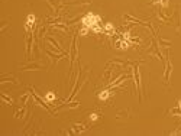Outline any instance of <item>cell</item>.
Returning <instances> with one entry per match:
<instances>
[{"label":"cell","mask_w":181,"mask_h":136,"mask_svg":"<svg viewBox=\"0 0 181 136\" xmlns=\"http://www.w3.org/2000/svg\"><path fill=\"white\" fill-rule=\"evenodd\" d=\"M100 22V18L96 16V15H93V13H89V15H85L84 19H83V23H84L85 28H93L96 32H99L100 29L97 28V23Z\"/></svg>","instance_id":"cell-1"},{"label":"cell","mask_w":181,"mask_h":136,"mask_svg":"<svg viewBox=\"0 0 181 136\" xmlns=\"http://www.w3.org/2000/svg\"><path fill=\"white\" fill-rule=\"evenodd\" d=\"M33 23H35V16H33V15H29V16L26 18V23H25L26 31H31V28L33 26Z\"/></svg>","instance_id":"cell-2"},{"label":"cell","mask_w":181,"mask_h":136,"mask_svg":"<svg viewBox=\"0 0 181 136\" xmlns=\"http://www.w3.org/2000/svg\"><path fill=\"white\" fill-rule=\"evenodd\" d=\"M25 114H26V109H25V107H22V109H19V110L15 111V117H16V119H23Z\"/></svg>","instance_id":"cell-3"},{"label":"cell","mask_w":181,"mask_h":136,"mask_svg":"<svg viewBox=\"0 0 181 136\" xmlns=\"http://www.w3.org/2000/svg\"><path fill=\"white\" fill-rule=\"evenodd\" d=\"M85 129H87V128H85L84 124H80V123H75L74 128H72L74 133H80V132H83V130H85Z\"/></svg>","instance_id":"cell-4"},{"label":"cell","mask_w":181,"mask_h":136,"mask_svg":"<svg viewBox=\"0 0 181 136\" xmlns=\"http://www.w3.org/2000/svg\"><path fill=\"white\" fill-rule=\"evenodd\" d=\"M109 97H110L109 90H104V91H102V93H99V98H100V100H107Z\"/></svg>","instance_id":"cell-5"},{"label":"cell","mask_w":181,"mask_h":136,"mask_svg":"<svg viewBox=\"0 0 181 136\" xmlns=\"http://www.w3.org/2000/svg\"><path fill=\"white\" fill-rule=\"evenodd\" d=\"M169 74H171V62H169V61H167V72H165V83H168Z\"/></svg>","instance_id":"cell-6"},{"label":"cell","mask_w":181,"mask_h":136,"mask_svg":"<svg viewBox=\"0 0 181 136\" xmlns=\"http://www.w3.org/2000/svg\"><path fill=\"white\" fill-rule=\"evenodd\" d=\"M99 119H100V113H99V111H91L90 113V120L94 122V120H99Z\"/></svg>","instance_id":"cell-7"},{"label":"cell","mask_w":181,"mask_h":136,"mask_svg":"<svg viewBox=\"0 0 181 136\" xmlns=\"http://www.w3.org/2000/svg\"><path fill=\"white\" fill-rule=\"evenodd\" d=\"M129 113L130 111L129 110H123V111H119V113H117V119H122V117H129Z\"/></svg>","instance_id":"cell-8"},{"label":"cell","mask_w":181,"mask_h":136,"mask_svg":"<svg viewBox=\"0 0 181 136\" xmlns=\"http://www.w3.org/2000/svg\"><path fill=\"white\" fill-rule=\"evenodd\" d=\"M45 98L48 100V101H52L54 98H55V94L52 93V91H49V93H46V96H45Z\"/></svg>","instance_id":"cell-9"},{"label":"cell","mask_w":181,"mask_h":136,"mask_svg":"<svg viewBox=\"0 0 181 136\" xmlns=\"http://www.w3.org/2000/svg\"><path fill=\"white\" fill-rule=\"evenodd\" d=\"M2 97H3V100H5V103H6V104H12V103H13V98L7 97L6 94H3V96H2Z\"/></svg>","instance_id":"cell-10"}]
</instances>
